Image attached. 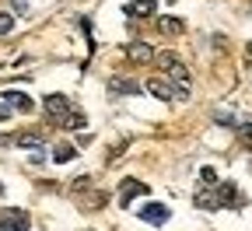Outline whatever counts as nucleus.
<instances>
[{
  "label": "nucleus",
  "instance_id": "nucleus-1",
  "mask_svg": "<svg viewBox=\"0 0 252 231\" xmlns=\"http://www.w3.org/2000/svg\"><path fill=\"white\" fill-rule=\"evenodd\" d=\"M196 207L200 210H238L242 203H245V196L238 193V186L235 182H200V189H196Z\"/></svg>",
  "mask_w": 252,
  "mask_h": 231
},
{
  "label": "nucleus",
  "instance_id": "nucleus-2",
  "mask_svg": "<svg viewBox=\"0 0 252 231\" xmlns=\"http://www.w3.org/2000/svg\"><path fill=\"white\" fill-rule=\"evenodd\" d=\"M42 112H46V119L53 123V126H67V119L74 116V102L67 95H46V102H42Z\"/></svg>",
  "mask_w": 252,
  "mask_h": 231
},
{
  "label": "nucleus",
  "instance_id": "nucleus-3",
  "mask_svg": "<svg viewBox=\"0 0 252 231\" xmlns=\"http://www.w3.org/2000/svg\"><path fill=\"white\" fill-rule=\"evenodd\" d=\"M154 63L165 70V77H168V81H175L182 91H189V70H186V63H182L175 53H158V56H154Z\"/></svg>",
  "mask_w": 252,
  "mask_h": 231
},
{
  "label": "nucleus",
  "instance_id": "nucleus-4",
  "mask_svg": "<svg viewBox=\"0 0 252 231\" xmlns=\"http://www.w3.org/2000/svg\"><path fill=\"white\" fill-rule=\"evenodd\" d=\"M154 98H161V102H182V98H189V91H182L175 81H168V77H151L147 84H144Z\"/></svg>",
  "mask_w": 252,
  "mask_h": 231
},
{
  "label": "nucleus",
  "instance_id": "nucleus-5",
  "mask_svg": "<svg viewBox=\"0 0 252 231\" xmlns=\"http://www.w3.org/2000/svg\"><path fill=\"white\" fill-rule=\"evenodd\" d=\"M28 228H32L28 210H18V207L0 210V231H28Z\"/></svg>",
  "mask_w": 252,
  "mask_h": 231
},
{
  "label": "nucleus",
  "instance_id": "nucleus-6",
  "mask_svg": "<svg viewBox=\"0 0 252 231\" xmlns=\"http://www.w3.org/2000/svg\"><path fill=\"white\" fill-rule=\"evenodd\" d=\"M137 217L147 221V224H165V221L172 217V210H168L165 203H144V207L137 210Z\"/></svg>",
  "mask_w": 252,
  "mask_h": 231
},
{
  "label": "nucleus",
  "instance_id": "nucleus-7",
  "mask_svg": "<svg viewBox=\"0 0 252 231\" xmlns=\"http://www.w3.org/2000/svg\"><path fill=\"white\" fill-rule=\"evenodd\" d=\"M4 102L11 105V112H32L35 109V102H32L25 91H4Z\"/></svg>",
  "mask_w": 252,
  "mask_h": 231
},
{
  "label": "nucleus",
  "instance_id": "nucleus-8",
  "mask_svg": "<svg viewBox=\"0 0 252 231\" xmlns=\"http://www.w3.org/2000/svg\"><path fill=\"white\" fill-rule=\"evenodd\" d=\"M109 91H112V95L133 98V95H140V84H137L133 77H112V81H109Z\"/></svg>",
  "mask_w": 252,
  "mask_h": 231
},
{
  "label": "nucleus",
  "instance_id": "nucleus-9",
  "mask_svg": "<svg viewBox=\"0 0 252 231\" xmlns=\"http://www.w3.org/2000/svg\"><path fill=\"white\" fill-rule=\"evenodd\" d=\"M126 56H130L133 63H154V49L147 46V42H130V46H126Z\"/></svg>",
  "mask_w": 252,
  "mask_h": 231
},
{
  "label": "nucleus",
  "instance_id": "nucleus-10",
  "mask_svg": "<svg viewBox=\"0 0 252 231\" xmlns=\"http://www.w3.org/2000/svg\"><path fill=\"white\" fill-rule=\"evenodd\" d=\"M147 193V182H137V179H126L123 182V189H119V200L130 207V200H137V196H144Z\"/></svg>",
  "mask_w": 252,
  "mask_h": 231
},
{
  "label": "nucleus",
  "instance_id": "nucleus-11",
  "mask_svg": "<svg viewBox=\"0 0 252 231\" xmlns=\"http://www.w3.org/2000/svg\"><path fill=\"white\" fill-rule=\"evenodd\" d=\"M130 18H147V14H154L158 11V0H130V4L123 7Z\"/></svg>",
  "mask_w": 252,
  "mask_h": 231
},
{
  "label": "nucleus",
  "instance_id": "nucleus-12",
  "mask_svg": "<svg viewBox=\"0 0 252 231\" xmlns=\"http://www.w3.org/2000/svg\"><path fill=\"white\" fill-rule=\"evenodd\" d=\"M158 32H165V35H179V32H186V21L182 18H158Z\"/></svg>",
  "mask_w": 252,
  "mask_h": 231
},
{
  "label": "nucleus",
  "instance_id": "nucleus-13",
  "mask_svg": "<svg viewBox=\"0 0 252 231\" xmlns=\"http://www.w3.org/2000/svg\"><path fill=\"white\" fill-rule=\"evenodd\" d=\"M14 144H18V147H28V151H35V147H46V137H42V133H18Z\"/></svg>",
  "mask_w": 252,
  "mask_h": 231
},
{
  "label": "nucleus",
  "instance_id": "nucleus-14",
  "mask_svg": "<svg viewBox=\"0 0 252 231\" xmlns=\"http://www.w3.org/2000/svg\"><path fill=\"white\" fill-rule=\"evenodd\" d=\"M70 158H77V147H70V144H60V147H56V154H53V161H56V165H67Z\"/></svg>",
  "mask_w": 252,
  "mask_h": 231
},
{
  "label": "nucleus",
  "instance_id": "nucleus-15",
  "mask_svg": "<svg viewBox=\"0 0 252 231\" xmlns=\"http://www.w3.org/2000/svg\"><path fill=\"white\" fill-rule=\"evenodd\" d=\"M235 130H238L242 144H245V147H252V119H249V116H245V119H238V126H235Z\"/></svg>",
  "mask_w": 252,
  "mask_h": 231
},
{
  "label": "nucleus",
  "instance_id": "nucleus-16",
  "mask_svg": "<svg viewBox=\"0 0 252 231\" xmlns=\"http://www.w3.org/2000/svg\"><path fill=\"white\" fill-rule=\"evenodd\" d=\"M11 28H14V14L11 11H0V35H7Z\"/></svg>",
  "mask_w": 252,
  "mask_h": 231
},
{
  "label": "nucleus",
  "instance_id": "nucleus-17",
  "mask_svg": "<svg viewBox=\"0 0 252 231\" xmlns=\"http://www.w3.org/2000/svg\"><path fill=\"white\" fill-rule=\"evenodd\" d=\"M81 126H84V116H81V112H74V116L67 119V126H63V130H81Z\"/></svg>",
  "mask_w": 252,
  "mask_h": 231
},
{
  "label": "nucleus",
  "instance_id": "nucleus-18",
  "mask_svg": "<svg viewBox=\"0 0 252 231\" xmlns=\"http://www.w3.org/2000/svg\"><path fill=\"white\" fill-rule=\"evenodd\" d=\"M200 179H203V182H217V172H214V168H203Z\"/></svg>",
  "mask_w": 252,
  "mask_h": 231
},
{
  "label": "nucleus",
  "instance_id": "nucleus-19",
  "mask_svg": "<svg viewBox=\"0 0 252 231\" xmlns=\"http://www.w3.org/2000/svg\"><path fill=\"white\" fill-rule=\"evenodd\" d=\"M11 4L18 7V14H28V0H11Z\"/></svg>",
  "mask_w": 252,
  "mask_h": 231
},
{
  "label": "nucleus",
  "instance_id": "nucleus-20",
  "mask_svg": "<svg viewBox=\"0 0 252 231\" xmlns=\"http://www.w3.org/2000/svg\"><path fill=\"white\" fill-rule=\"evenodd\" d=\"M7 116H11V105H7V102H0V119H7Z\"/></svg>",
  "mask_w": 252,
  "mask_h": 231
},
{
  "label": "nucleus",
  "instance_id": "nucleus-21",
  "mask_svg": "<svg viewBox=\"0 0 252 231\" xmlns=\"http://www.w3.org/2000/svg\"><path fill=\"white\" fill-rule=\"evenodd\" d=\"M249 56H252V42H249Z\"/></svg>",
  "mask_w": 252,
  "mask_h": 231
},
{
  "label": "nucleus",
  "instance_id": "nucleus-22",
  "mask_svg": "<svg viewBox=\"0 0 252 231\" xmlns=\"http://www.w3.org/2000/svg\"><path fill=\"white\" fill-rule=\"evenodd\" d=\"M168 4H172V0H168Z\"/></svg>",
  "mask_w": 252,
  "mask_h": 231
}]
</instances>
